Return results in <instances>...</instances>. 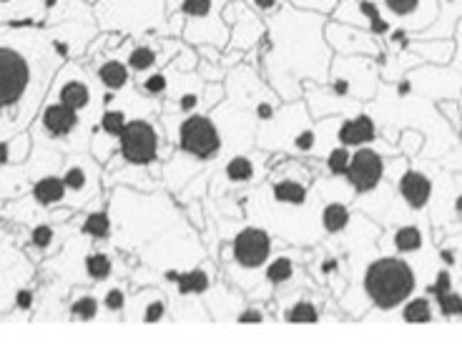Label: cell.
<instances>
[{
  "label": "cell",
  "instance_id": "4dcf8cb0",
  "mask_svg": "<svg viewBox=\"0 0 462 352\" xmlns=\"http://www.w3.org/2000/svg\"><path fill=\"white\" fill-rule=\"evenodd\" d=\"M291 274H294V262L287 257L272 259L266 264V282H272V284H284L291 280Z\"/></svg>",
  "mask_w": 462,
  "mask_h": 352
},
{
  "label": "cell",
  "instance_id": "5bb4252c",
  "mask_svg": "<svg viewBox=\"0 0 462 352\" xmlns=\"http://www.w3.org/2000/svg\"><path fill=\"white\" fill-rule=\"evenodd\" d=\"M231 255L242 270H259V267H264L266 259L272 255V236L259 227H246L234 236Z\"/></svg>",
  "mask_w": 462,
  "mask_h": 352
},
{
  "label": "cell",
  "instance_id": "7a4b0ae2",
  "mask_svg": "<svg viewBox=\"0 0 462 352\" xmlns=\"http://www.w3.org/2000/svg\"><path fill=\"white\" fill-rule=\"evenodd\" d=\"M53 33L31 25H0V114L35 104L58 73Z\"/></svg>",
  "mask_w": 462,
  "mask_h": 352
},
{
  "label": "cell",
  "instance_id": "f35d334b",
  "mask_svg": "<svg viewBox=\"0 0 462 352\" xmlns=\"http://www.w3.org/2000/svg\"><path fill=\"white\" fill-rule=\"evenodd\" d=\"M246 3H249V8H252V11L259 13L264 21H269V18H272V15H274V13L287 3V0H246Z\"/></svg>",
  "mask_w": 462,
  "mask_h": 352
},
{
  "label": "cell",
  "instance_id": "6da1fadb",
  "mask_svg": "<svg viewBox=\"0 0 462 352\" xmlns=\"http://www.w3.org/2000/svg\"><path fill=\"white\" fill-rule=\"evenodd\" d=\"M329 15L291 8L284 3L269 21L262 38V70L284 101L304 94L301 83H327L335 51L324 38Z\"/></svg>",
  "mask_w": 462,
  "mask_h": 352
},
{
  "label": "cell",
  "instance_id": "ba28073f",
  "mask_svg": "<svg viewBox=\"0 0 462 352\" xmlns=\"http://www.w3.org/2000/svg\"><path fill=\"white\" fill-rule=\"evenodd\" d=\"M324 38L339 56H370L377 60V66H382V60H384V46L380 38H374L370 31L357 28V25L339 23V21L329 18L324 25Z\"/></svg>",
  "mask_w": 462,
  "mask_h": 352
},
{
  "label": "cell",
  "instance_id": "d6986e66",
  "mask_svg": "<svg viewBox=\"0 0 462 352\" xmlns=\"http://www.w3.org/2000/svg\"><path fill=\"white\" fill-rule=\"evenodd\" d=\"M96 79L98 83L104 86L106 91H111V94H118V91H124L131 81V70H128L126 60H118V59H106L98 70H96Z\"/></svg>",
  "mask_w": 462,
  "mask_h": 352
},
{
  "label": "cell",
  "instance_id": "ee69618b",
  "mask_svg": "<svg viewBox=\"0 0 462 352\" xmlns=\"http://www.w3.org/2000/svg\"><path fill=\"white\" fill-rule=\"evenodd\" d=\"M31 239H33V245L38 246V249H46V246H51V242H53V227L38 224L33 229V235H31Z\"/></svg>",
  "mask_w": 462,
  "mask_h": 352
},
{
  "label": "cell",
  "instance_id": "db71d44e",
  "mask_svg": "<svg viewBox=\"0 0 462 352\" xmlns=\"http://www.w3.org/2000/svg\"><path fill=\"white\" fill-rule=\"evenodd\" d=\"M337 270V259H327L322 264V274H332Z\"/></svg>",
  "mask_w": 462,
  "mask_h": 352
},
{
  "label": "cell",
  "instance_id": "f6af8a7d",
  "mask_svg": "<svg viewBox=\"0 0 462 352\" xmlns=\"http://www.w3.org/2000/svg\"><path fill=\"white\" fill-rule=\"evenodd\" d=\"M163 315H166L163 300H153V302H149L146 310H143V322H159V320H163Z\"/></svg>",
  "mask_w": 462,
  "mask_h": 352
},
{
  "label": "cell",
  "instance_id": "bcb514c9",
  "mask_svg": "<svg viewBox=\"0 0 462 352\" xmlns=\"http://www.w3.org/2000/svg\"><path fill=\"white\" fill-rule=\"evenodd\" d=\"M199 104H201V96L197 94V91H186L179 101H176V106H179V111H184V114H191V111H197Z\"/></svg>",
  "mask_w": 462,
  "mask_h": 352
},
{
  "label": "cell",
  "instance_id": "f5cc1de1",
  "mask_svg": "<svg viewBox=\"0 0 462 352\" xmlns=\"http://www.w3.org/2000/svg\"><path fill=\"white\" fill-rule=\"evenodd\" d=\"M439 257H442V262H445V264H455V252H452V249H448V246H442V249H439Z\"/></svg>",
  "mask_w": 462,
  "mask_h": 352
},
{
  "label": "cell",
  "instance_id": "4fadbf2b",
  "mask_svg": "<svg viewBox=\"0 0 462 352\" xmlns=\"http://www.w3.org/2000/svg\"><path fill=\"white\" fill-rule=\"evenodd\" d=\"M346 181L357 194H370L380 187L382 176H384V162L382 156L370 146H357V152H352L349 169H346Z\"/></svg>",
  "mask_w": 462,
  "mask_h": 352
},
{
  "label": "cell",
  "instance_id": "f907efd6",
  "mask_svg": "<svg viewBox=\"0 0 462 352\" xmlns=\"http://www.w3.org/2000/svg\"><path fill=\"white\" fill-rule=\"evenodd\" d=\"M31 305H33V292L28 287L18 290V294H15V307L18 310H31Z\"/></svg>",
  "mask_w": 462,
  "mask_h": 352
},
{
  "label": "cell",
  "instance_id": "603a6c76",
  "mask_svg": "<svg viewBox=\"0 0 462 352\" xmlns=\"http://www.w3.org/2000/svg\"><path fill=\"white\" fill-rule=\"evenodd\" d=\"M66 191H69V187L63 184V179H58V176H46V179H41L33 187V197L38 204L53 207L58 201H63Z\"/></svg>",
  "mask_w": 462,
  "mask_h": 352
},
{
  "label": "cell",
  "instance_id": "d6a6232c",
  "mask_svg": "<svg viewBox=\"0 0 462 352\" xmlns=\"http://www.w3.org/2000/svg\"><path fill=\"white\" fill-rule=\"evenodd\" d=\"M284 317L289 322H297V325H312L319 320V310L314 302H297V305H291V310Z\"/></svg>",
  "mask_w": 462,
  "mask_h": 352
},
{
  "label": "cell",
  "instance_id": "74e56055",
  "mask_svg": "<svg viewBox=\"0 0 462 352\" xmlns=\"http://www.w3.org/2000/svg\"><path fill=\"white\" fill-rule=\"evenodd\" d=\"M70 312L79 317V320H93V317L98 315V302H96V297H81V300H76L73 307H70Z\"/></svg>",
  "mask_w": 462,
  "mask_h": 352
},
{
  "label": "cell",
  "instance_id": "ffe728a7",
  "mask_svg": "<svg viewBox=\"0 0 462 352\" xmlns=\"http://www.w3.org/2000/svg\"><path fill=\"white\" fill-rule=\"evenodd\" d=\"M410 51L417 53L425 63L432 60L435 66H445V63H450L452 56H455V41H452V38H445V41H435V43H422V41H417L415 35H412Z\"/></svg>",
  "mask_w": 462,
  "mask_h": 352
},
{
  "label": "cell",
  "instance_id": "cb8c5ba5",
  "mask_svg": "<svg viewBox=\"0 0 462 352\" xmlns=\"http://www.w3.org/2000/svg\"><path fill=\"white\" fill-rule=\"evenodd\" d=\"M393 242L394 249L400 255H412V252L422 249V232H420V227H415V224H402V227L394 229Z\"/></svg>",
  "mask_w": 462,
  "mask_h": 352
},
{
  "label": "cell",
  "instance_id": "83f0119b",
  "mask_svg": "<svg viewBox=\"0 0 462 352\" xmlns=\"http://www.w3.org/2000/svg\"><path fill=\"white\" fill-rule=\"evenodd\" d=\"M139 91L149 98H156V96H163L169 91V76L163 70H151L146 76H139Z\"/></svg>",
  "mask_w": 462,
  "mask_h": 352
},
{
  "label": "cell",
  "instance_id": "2e32d148",
  "mask_svg": "<svg viewBox=\"0 0 462 352\" xmlns=\"http://www.w3.org/2000/svg\"><path fill=\"white\" fill-rule=\"evenodd\" d=\"M79 114L81 111H73V108L60 104V101H48L43 106V111H41V126H43L48 136L66 139V136H70L73 131L81 126V116Z\"/></svg>",
  "mask_w": 462,
  "mask_h": 352
},
{
  "label": "cell",
  "instance_id": "44dd1931",
  "mask_svg": "<svg viewBox=\"0 0 462 352\" xmlns=\"http://www.w3.org/2000/svg\"><path fill=\"white\" fill-rule=\"evenodd\" d=\"M126 66L134 76H146L151 70H156L159 66V46L153 43H139L128 51Z\"/></svg>",
  "mask_w": 462,
  "mask_h": 352
},
{
  "label": "cell",
  "instance_id": "ac0fdd59",
  "mask_svg": "<svg viewBox=\"0 0 462 352\" xmlns=\"http://www.w3.org/2000/svg\"><path fill=\"white\" fill-rule=\"evenodd\" d=\"M397 189H400V197L410 209H425L430 197H432V181L422 171H415V169L404 171Z\"/></svg>",
  "mask_w": 462,
  "mask_h": 352
},
{
  "label": "cell",
  "instance_id": "277c9868",
  "mask_svg": "<svg viewBox=\"0 0 462 352\" xmlns=\"http://www.w3.org/2000/svg\"><path fill=\"white\" fill-rule=\"evenodd\" d=\"M380 66L370 56H339L335 53L329 66V79L322 88L337 101H370L377 91Z\"/></svg>",
  "mask_w": 462,
  "mask_h": 352
},
{
  "label": "cell",
  "instance_id": "7c38bea8",
  "mask_svg": "<svg viewBox=\"0 0 462 352\" xmlns=\"http://www.w3.org/2000/svg\"><path fill=\"white\" fill-rule=\"evenodd\" d=\"M390 23L407 28L410 33H422L439 15L438 0H377Z\"/></svg>",
  "mask_w": 462,
  "mask_h": 352
},
{
  "label": "cell",
  "instance_id": "7bdbcfd3",
  "mask_svg": "<svg viewBox=\"0 0 462 352\" xmlns=\"http://www.w3.org/2000/svg\"><path fill=\"white\" fill-rule=\"evenodd\" d=\"M224 96H226V91H224V86H221L219 81L204 86V104H207L208 108H211V106H219L221 101H224Z\"/></svg>",
  "mask_w": 462,
  "mask_h": 352
},
{
  "label": "cell",
  "instance_id": "7dc6e473",
  "mask_svg": "<svg viewBox=\"0 0 462 352\" xmlns=\"http://www.w3.org/2000/svg\"><path fill=\"white\" fill-rule=\"evenodd\" d=\"M106 310H111V312H118V310H124V305H126V297H124V292L121 290H108L106 292Z\"/></svg>",
  "mask_w": 462,
  "mask_h": 352
},
{
  "label": "cell",
  "instance_id": "7402d4cb",
  "mask_svg": "<svg viewBox=\"0 0 462 352\" xmlns=\"http://www.w3.org/2000/svg\"><path fill=\"white\" fill-rule=\"evenodd\" d=\"M272 197L279 201V204H289V207H301L310 191H307V184L300 181V179H279L277 184L272 187Z\"/></svg>",
  "mask_w": 462,
  "mask_h": 352
},
{
  "label": "cell",
  "instance_id": "e0dca14e",
  "mask_svg": "<svg viewBox=\"0 0 462 352\" xmlns=\"http://www.w3.org/2000/svg\"><path fill=\"white\" fill-rule=\"evenodd\" d=\"M337 139L342 146H367L372 141L377 139V121L370 114H355V116H346L339 129H337Z\"/></svg>",
  "mask_w": 462,
  "mask_h": 352
},
{
  "label": "cell",
  "instance_id": "30bf717a",
  "mask_svg": "<svg viewBox=\"0 0 462 352\" xmlns=\"http://www.w3.org/2000/svg\"><path fill=\"white\" fill-rule=\"evenodd\" d=\"M118 149L128 164H151L159 156V131L146 118H131L118 136Z\"/></svg>",
  "mask_w": 462,
  "mask_h": 352
},
{
  "label": "cell",
  "instance_id": "8d00e7d4",
  "mask_svg": "<svg viewBox=\"0 0 462 352\" xmlns=\"http://www.w3.org/2000/svg\"><path fill=\"white\" fill-rule=\"evenodd\" d=\"M438 310L442 317H462V294L455 292V290L439 294Z\"/></svg>",
  "mask_w": 462,
  "mask_h": 352
},
{
  "label": "cell",
  "instance_id": "52a82bcc",
  "mask_svg": "<svg viewBox=\"0 0 462 352\" xmlns=\"http://www.w3.org/2000/svg\"><path fill=\"white\" fill-rule=\"evenodd\" d=\"M176 139L181 152L194 156V159H214L221 152V134L217 121L204 114H189L186 118L179 121V131Z\"/></svg>",
  "mask_w": 462,
  "mask_h": 352
},
{
  "label": "cell",
  "instance_id": "9c48e42d",
  "mask_svg": "<svg viewBox=\"0 0 462 352\" xmlns=\"http://www.w3.org/2000/svg\"><path fill=\"white\" fill-rule=\"evenodd\" d=\"M221 18L224 23L229 25V43L226 48L231 51H249L262 43V38L266 35V25L262 21V15L249 8V3L244 0H234L226 3L221 8Z\"/></svg>",
  "mask_w": 462,
  "mask_h": 352
},
{
  "label": "cell",
  "instance_id": "6f0895ef",
  "mask_svg": "<svg viewBox=\"0 0 462 352\" xmlns=\"http://www.w3.org/2000/svg\"><path fill=\"white\" fill-rule=\"evenodd\" d=\"M460 111H462V101H460Z\"/></svg>",
  "mask_w": 462,
  "mask_h": 352
},
{
  "label": "cell",
  "instance_id": "d4e9b609",
  "mask_svg": "<svg viewBox=\"0 0 462 352\" xmlns=\"http://www.w3.org/2000/svg\"><path fill=\"white\" fill-rule=\"evenodd\" d=\"M346 224H349V209H346V204H342V201H332V204H327V207H324L322 211L324 232H329V235H339Z\"/></svg>",
  "mask_w": 462,
  "mask_h": 352
},
{
  "label": "cell",
  "instance_id": "5b68a950",
  "mask_svg": "<svg viewBox=\"0 0 462 352\" xmlns=\"http://www.w3.org/2000/svg\"><path fill=\"white\" fill-rule=\"evenodd\" d=\"M166 15V0H101L96 8V18L106 31H118L121 35L169 31Z\"/></svg>",
  "mask_w": 462,
  "mask_h": 352
},
{
  "label": "cell",
  "instance_id": "484cf974",
  "mask_svg": "<svg viewBox=\"0 0 462 352\" xmlns=\"http://www.w3.org/2000/svg\"><path fill=\"white\" fill-rule=\"evenodd\" d=\"M402 320L410 325H425L432 322V302L428 297H412L402 307Z\"/></svg>",
  "mask_w": 462,
  "mask_h": 352
},
{
  "label": "cell",
  "instance_id": "e575fe53",
  "mask_svg": "<svg viewBox=\"0 0 462 352\" xmlns=\"http://www.w3.org/2000/svg\"><path fill=\"white\" fill-rule=\"evenodd\" d=\"M86 272H88L91 280H106V277L111 274V259L106 257V255H101V252L88 255V257H86Z\"/></svg>",
  "mask_w": 462,
  "mask_h": 352
},
{
  "label": "cell",
  "instance_id": "681fc988",
  "mask_svg": "<svg viewBox=\"0 0 462 352\" xmlns=\"http://www.w3.org/2000/svg\"><path fill=\"white\" fill-rule=\"evenodd\" d=\"M254 114L259 121H272V118L277 116V106H272L269 101H259L254 106Z\"/></svg>",
  "mask_w": 462,
  "mask_h": 352
},
{
  "label": "cell",
  "instance_id": "d590c367",
  "mask_svg": "<svg viewBox=\"0 0 462 352\" xmlns=\"http://www.w3.org/2000/svg\"><path fill=\"white\" fill-rule=\"evenodd\" d=\"M287 3L291 5V8H300V11L332 15V11H335L342 0H287Z\"/></svg>",
  "mask_w": 462,
  "mask_h": 352
},
{
  "label": "cell",
  "instance_id": "ab89813d",
  "mask_svg": "<svg viewBox=\"0 0 462 352\" xmlns=\"http://www.w3.org/2000/svg\"><path fill=\"white\" fill-rule=\"evenodd\" d=\"M63 184L70 189V191H81L86 187V171L81 166H69L66 174H63Z\"/></svg>",
  "mask_w": 462,
  "mask_h": 352
},
{
  "label": "cell",
  "instance_id": "816d5d0a",
  "mask_svg": "<svg viewBox=\"0 0 462 352\" xmlns=\"http://www.w3.org/2000/svg\"><path fill=\"white\" fill-rule=\"evenodd\" d=\"M236 320H239V322H244V325H246V322H264V315H262L256 307H246V310H244L242 315L236 317Z\"/></svg>",
  "mask_w": 462,
  "mask_h": 352
},
{
  "label": "cell",
  "instance_id": "b9f144b4",
  "mask_svg": "<svg viewBox=\"0 0 462 352\" xmlns=\"http://www.w3.org/2000/svg\"><path fill=\"white\" fill-rule=\"evenodd\" d=\"M452 290V277H450V272L448 270H442L438 274V280L432 282V284H430L428 287V292L432 294V297H435V300H438L439 294H445V292H450Z\"/></svg>",
  "mask_w": 462,
  "mask_h": 352
},
{
  "label": "cell",
  "instance_id": "9a60e30c",
  "mask_svg": "<svg viewBox=\"0 0 462 352\" xmlns=\"http://www.w3.org/2000/svg\"><path fill=\"white\" fill-rule=\"evenodd\" d=\"M53 91H56V101L66 104L73 111H86L91 108L93 91L86 76L81 70L76 69L73 63L63 66V69L56 73V83H53Z\"/></svg>",
  "mask_w": 462,
  "mask_h": 352
},
{
  "label": "cell",
  "instance_id": "836d02e7",
  "mask_svg": "<svg viewBox=\"0 0 462 352\" xmlns=\"http://www.w3.org/2000/svg\"><path fill=\"white\" fill-rule=\"evenodd\" d=\"M349 159H352V152L346 146L332 149V152L327 153V169H329V174L345 176L346 169H349Z\"/></svg>",
  "mask_w": 462,
  "mask_h": 352
},
{
  "label": "cell",
  "instance_id": "f1b7e54d",
  "mask_svg": "<svg viewBox=\"0 0 462 352\" xmlns=\"http://www.w3.org/2000/svg\"><path fill=\"white\" fill-rule=\"evenodd\" d=\"M224 174H226L229 181L244 184V181L254 179V162L246 159V156H234V159H229L226 166H224Z\"/></svg>",
  "mask_w": 462,
  "mask_h": 352
},
{
  "label": "cell",
  "instance_id": "4316f807",
  "mask_svg": "<svg viewBox=\"0 0 462 352\" xmlns=\"http://www.w3.org/2000/svg\"><path fill=\"white\" fill-rule=\"evenodd\" d=\"M176 287H179V294H204L208 287H211V280H208L207 270H204V267H199V270L179 274Z\"/></svg>",
  "mask_w": 462,
  "mask_h": 352
},
{
  "label": "cell",
  "instance_id": "1f68e13d",
  "mask_svg": "<svg viewBox=\"0 0 462 352\" xmlns=\"http://www.w3.org/2000/svg\"><path fill=\"white\" fill-rule=\"evenodd\" d=\"M83 235L93 236V239H106V236L111 235V222H108V217L101 214V211H96V214H88L86 217V222H83Z\"/></svg>",
  "mask_w": 462,
  "mask_h": 352
},
{
  "label": "cell",
  "instance_id": "9f6ffc18",
  "mask_svg": "<svg viewBox=\"0 0 462 352\" xmlns=\"http://www.w3.org/2000/svg\"><path fill=\"white\" fill-rule=\"evenodd\" d=\"M455 211H457V214H462V194L457 197V199H455Z\"/></svg>",
  "mask_w": 462,
  "mask_h": 352
},
{
  "label": "cell",
  "instance_id": "c3c4849f",
  "mask_svg": "<svg viewBox=\"0 0 462 352\" xmlns=\"http://www.w3.org/2000/svg\"><path fill=\"white\" fill-rule=\"evenodd\" d=\"M23 3H28V0H0V13L15 8V18H18V21H21V18H28V21H31V15L23 11ZM31 3H35V0H31ZM0 18H3V15H0Z\"/></svg>",
  "mask_w": 462,
  "mask_h": 352
},
{
  "label": "cell",
  "instance_id": "11a10c76",
  "mask_svg": "<svg viewBox=\"0 0 462 352\" xmlns=\"http://www.w3.org/2000/svg\"><path fill=\"white\" fill-rule=\"evenodd\" d=\"M11 144H0V162H8V156H11V149H8Z\"/></svg>",
  "mask_w": 462,
  "mask_h": 352
},
{
  "label": "cell",
  "instance_id": "8992f818",
  "mask_svg": "<svg viewBox=\"0 0 462 352\" xmlns=\"http://www.w3.org/2000/svg\"><path fill=\"white\" fill-rule=\"evenodd\" d=\"M214 0H166V13L184 18V38L189 43H199L201 28H207V41L214 48L224 51L229 43V25L224 23L221 11L214 8Z\"/></svg>",
  "mask_w": 462,
  "mask_h": 352
},
{
  "label": "cell",
  "instance_id": "60d3db41",
  "mask_svg": "<svg viewBox=\"0 0 462 352\" xmlns=\"http://www.w3.org/2000/svg\"><path fill=\"white\" fill-rule=\"evenodd\" d=\"M291 144H294L297 152H312L314 146H317V134H314V129H301L300 134L291 139Z\"/></svg>",
  "mask_w": 462,
  "mask_h": 352
},
{
  "label": "cell",
  "instance_id": "f546056e",
  "mask_svg": "<svg viewBox=\"0 0 462 352\" xmlns=\"http://www.w3.org/2000/svg\"><path fill=\"white\" fill-rule=\"evenodd\" d=\"M126 124H128V118L121 108H106L98 126H101V131H104L106 136L118 139V136H121V131L126 129Z\"/></svg>",
  "mask_w": 462,
  "mask_h": 352
},
{
  "label": "cell",
  "instance_id": "8fae6325",
  "mask_svg": "<svg viewBox=\"0 0 462 352\" xmlns=\"http://www.w3.org/2000/svg\"><path fill=\"white\" fill-rule=\"evenodd\" d=\"M329 18H332V21H339V23L365 28V31H370V33L374 35V38H380V41H384V38L390 35V31L394 28V25L390 23V18L382 13L377 0H342L335 11H332Z\"/></svg>",
  "mask_w": 462,
  "mask_h": 352
},
{
  "label": "cell",
  "instance_id": "3957f363",
  "mask_svg": "<svg viewBox=\"0 0 462 352\" xmlns=\"http://www.w3.org/2000/svg\"><path fill=\"white\" fill-rule=\"evenodd\" d=\"M362 287L377 310H394L412 297L417 277L404 259L382 257L367 264Z\"/></svg>",
  "mask_w": 462,
  "mask_h": 352
}]
</instances>
